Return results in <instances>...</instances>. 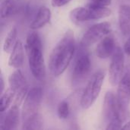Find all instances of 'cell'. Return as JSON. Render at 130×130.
I'll list each match as a JSON object with an SVG mask.
<instances>
[{
  "instance_id": "obj_20",
  "label": "cell",
  "mask_w": 130,
  "mask_h": 130,
  "mask_svg": "<svg viewBox=\"0 0 130 130\" xmlns=\"http://www.w3.org/2000/svg\"><path fill=\"white\" fill-rule=\"evenodd\" d=\"M18 30L16 27H13L10 30V31L8 33L5 40L4 41L3 45V50L7 53H11L12 50L14 49L18 40Z\"/></svg>"
},
{
  "instance_id": "obj_21",
  "label": "cell",
  "mask_w": 130,
  "mask_h": 130,
  "mask_svg": "<svg viewBox=\"0 0 130 130\" xmlns=\"http://www.w3.org/2000/svg\"><path fill=\"white\" fill-rule=\"evenodd\" d=\"M70 113L69 104L66 101H62L59 104L57 108V114L59 119L66 120L69 117Z\"/></svg>"
},
{
  "instance_id": "obj_9",
  "label": "cell",
  "mask_w": 130,
  "mask_h": 130,
  "mask_svg": "<svg viewBox=\"0 0 130 130\" xmlns=\"http://www.w3.org/2000/svg\"><path fill=\"white\" fill-rule=\"evenodd\" d=\"M125 66V58L123 50L117 46L111 59L109 68V81L112 86L118 85L123 77Z\"/></svg>"
},
{
  "instance_id": "obj_10",
  "label": "cell",
  "mask_w": 130,
  "mask_h": 130,
  "mask_svg": "<svg viewBox=\"0 0 130 130\" xmlns=\"http://www.w3.org/2000/svg\"><path fill=\"white\" fill-rule=\"evenodd\" d=\"M91 68V62L87 52H81L75 62L72 72V82L78 85L83 82L89 75Z\"/></svg>"
},
{
  "instance_id": "obj_17",
  "label": "cell",
  "mask_w": 130,
  "mask_h": 130,
  "mask_svg": "<svg viewBox=\"0 0 130 130\" xmlns=\"http://www.w3.org/2000/svg\"><path fill=\"white\" fill-rule=\"evenodd\" d=\"M51 19V11L46 6H41L37 12V14L30 25V28L32 30L40 29L44 27L50 22Z\"/></svg>"
},
{
  "instance_id": "obj_6",
  "label": "cell",
  "mask_w": 130,
  "mask_h": 130,
  "mask_svg": "<svg viewBox=\"0 0 130 130\" xmlns=\"http://www.w3.org/2000/svg\"><path fill=\"white\" fill-rule=\"evenodd\" d=\"M43 98V91L39 87L31 88L27 94L21 112L22 120L24 121L38 113Z\"/></svg>"
},
{
  "instance_id": "obj_13",
  "label": "cell",
  "mask_w": 130,
  "mask_h": 130,
  "mask_svg": "<svg viewBox=\"0 0 130 130\" xmlns=\"http://www.w3.org/2000/svg\"><path fill=\"white\" fill-rule=\"evenodd\" d=\"M117 97L118 101L125 107L130 104V73L126 72L118 84Z\"/></svg>"
},
{
  "instance_id": "obj_5",
  "label": "cell",
  "mask_w": 130,
  "mask_h": 130,
  "mask_svg": "<svg viewBox=\"0 0 130 130\" xmlns=\"http://www.w3.org/2000/svg\"><path fill=\"white\" fill-rule=\"evenodd\" d=\"M105 78V73L100 69L96 71L90 78L82 93L80 104L83 109L90 108L98 98Z\"/></svg>"
},
{
  "instance_id": "obj_2",
  "label": "cell",
  "mask_w": 130,
  "mask_h": 130,
  "mask_svg": "<svg viewBox=\"0 0 130 130\" xmlns=\"http://www.w3.org/2000/svg\"><path fill=\"white\" fill-rule=\"evenodd\" d=\"M24 50L33 76L39 81H43L46 78V66L42 53L41 40L37 32L33 31L27 35Z\"/></svg>"
},
{
  "instance_id": "obj_8",
  "label": "cell",
  "mask_w": 130,
  "mask_h": 130,
  "mask_svg": "<svg viewBox=\"0 0 130 130\" xmlns=\"http://www.w3.org/2000/svg\"><path fill=\"white\" fill-rule=\"evenodd\" d=\"M111 31V24L104 21L91 26L83 35L81 40V46L84 48L88 47L102 38L108 35Z\"/></svg>"
},
{
  "instance_id": "obj_11",
  "label": "cell",
  "mask_w": 130,
  "mask_h": 130,
  "mask_svg": "<svg viewBox=\"0 0 130 130\" xmlns=\"http://www.w3.org/2000/svg\"><path fill=\"white\" fill-rule=\"evenodd\" d=\"M24 8L23 0H4L1 4L0 15L2 19L8 18L21 12Z\"/></svg>"
},
{
  "instance_id": "obj_15",
  "label": "cell",
  "mask_w": 130,
  "mask_h": 130,
  "mask_svg": "<svg viewBox=\"0 0 130 130\" xmlns=\"http://www.w3.org/2000/svg\"><path fill=\"white\" fill-rule=\"evenodd\" d=\"M119 26L124 36H130V5H122L119 8Z\"/></svg>"
},
{
  "instance_id": "obj_14",
  "label": "cell",
  "mask_w": 130,
  "mask_h": 130,
  "mask_svg": "<svg viewBox=\"0 0 130 130\" xmlns=\"http://www.w3.org/2000/svg\"><path fill=\"white\" fill-rule=\"evenodd\" d=\"M20 122V110L19 106L13 104L12 107L6 113L2 126L1 129L13 130L16 129Z\"/></svg>"
},
{
  "instance_id": "obj_12",
  "label": "cell",
  "mask_w": 130,
  "mask_h": 130,
  "mask_svg": "<svg viewBox=\"0 0 130 130\" xmlns=\"http://www.w3.org/2000/svg\"><path fill=\"white\" fill-rule=\"evenodd\" d=\"M116 48L114 37L108 34L102 38L96 47V55L100 59H107L113 56Z\"/></svg>"
},
{
  "instance_id": "obj_4",
  "label": "cell",
  "mask_w": 130,
  "mask_h": 130,
  "mask_svg": "<svg viewBox=\"0 0 130 130\" xmlns=\"http://www.w3.org/2000/svg\"><path fill=\"white\" fill-rule=\"evenodd\" d=\"M111 14V10L107 6L91 2L85 7H79L72 10L70 13V18L75 22H84L104 18L110 16Z\"/></svg>"
},
{
  "instance_id": "obj_18",
  "label": "cell",
  "mask_w": 130,
  "mask_h": 130,
  "mask_svg": "<svg viewBox=\"0 0 130 130\" xmlns=\"http://www.w3.org/2000/svg\"><path fill=\"white\" fill-rule=\"evenodd\" d=\"M43 126V121L42 116L37 113L30 117L27 120L23 121L22 129L25 130L41 129Z\"/></svg>"
},
{
  "instance_id": "obj_22",
  "label": "cell",
  "mask_w": 130,
  "mask_h": 130,
  "mask_svg": "<svg viewBox=\"0 0 130 130\" xmlns=\"http://www.w3.org/2000/svg\"><path fill=\"white\" fill-rule=\"evenodd\" d=\"M122 123L117 122V121H111L107 124V126L106 129H122Z\"/></svg>"
},
{
  "instance_id": "obj_19",
  "label": "cell",
  "mask_w": 130,
  "mask_h": 130,
  "mask_svg": "<svg viewBox=\"0 0 130 130\" xmlns=\"http://www.w3.org/2000/svg\"><path fill=\"white\" fill-rule=\"evenodd\" d=\"M14 98H15V93L10 87L1 94V98H0L1 113H4L6 110L8 109L12 101L14 100Z\"/></svg>"
},
{
  "instance_id": "obj_3",
  "label": "cell",
  "mask_w": 130,
  "mask_h": 130,
  "mask_svg": "<svg viewBox=\"0 0 130 130\" xmlns=\"http://www.w3.org/2000/svg\"><path fill=\"white\" fill-rule=\"evenodd\" d=\"M104 114L110 122L117 121L120 123H125L130 117L128 107L123 106L112 91L107 92L104 102Z\"/></svg>"
},
{
  "instance_id": "obj_7",
  "label": "cell",
  "mask_w": 130,
  "mask_h": 130,
  "mask_svg": "<svg viewBox=\"0 0 130 130\" xmlns=\"http://www.w3.org/2000/svg\"><path fill=\"white\" fill-rule=\"evenodd\" d=\"M9 87L14 91L15 98L14 101V104L20 106L24 101L28 91L27 82L23 75L22 72L18 69L14 72H12L8 77Z\"/></svg>"
},
{
  "instance_id": "obj_27",
  "label": "cell",
  "mask_w": 130,
  "mask_h": 130,
  "mask_svg": "<svg viewBox=\"0 0 130 130\" xmlns=\"http://www.w3.org/2000/svg\"><path fill=\"white\" fill-rule=\"evenodd\" d=\"M122 129H130V120L123 126Z\"/></svg>"
},
{
  "instance_id": "obj_1",
  "label": "cell",
  "mask_w": 130,
  "mask_h": 130,
  "mask_svg": "<svg viewBox=\"0 0 130 130\" xmlns=\"http://www.w3.org/2000/svg\"><path fill=\"white\" fill-rule=\"evenodd\" d=\"M75 49L74 32L68 30L53 49L49 59V69L52 75H61L71 62Z\"/></svg>"
},
{
  "instance_id": "obj_23",
  "label": "cell",
  "mask_w": 130,
  "mask_h": 130,
  "mask_svg": "<svg viewBox=\"0 0 130 130\" xmlns=\"http://www.w3.org/2000/svg\"><path fill=\"white\" fill-rule=\"evenodd\" d=\"M72 0H52L51 5L53 7H62L70 2Z\"/></svg>"
},
{
  "instance_id": "obj_25",
  "label": "cell",
  "mask_w": 130,
  "mask_h": 130,
  "mask_svg": "<svg viewBox=\"0 0 130 130\" xmlns=\"http://www.w3.org/2000/svg\"><path fill=\"white\" fill-rule=\"evenodd\" d=\"M124 52L130 56V36L129 38L126 40L124 44Z\"/></svg>"
},
{
  "instance_id": "obj_26",
  "label": "cell",
  "mask_w": 130,
  "mask_h": 130,
  "mask_svg": "<svg viewBox=\"0 0 130 130\" xmlns=\"http://www.w3.org/2000/svg\"><path fill=\"white\" fill-rule=\"evenodd\" d=\"M1 91H0V93L1 94L4 92V88H5V85H4V80H3V77L1 76Z\"/></svg>"
},
{
  "instance_id": "obj_24",
  "label": "cell",
  "mask_w": 130,
  "mask_h": 130,
  "mask_svg": "<svg viewBox=\"0 0 130 130\" xmlns=\"http://www.w3.org/2000/svg\"><path fill=\"white\" fill-rule=\"evenodd\" d=\"M93 3L101 5H104V6H108L111 4V0H91Z\"/></svg>"
},
{
  "instance_id": "obj_16",
  "label": "cell",
  "mask_w": 130,
  "mask_h": 130,
  "mask_svg": "<svg viewBox=\"0 0 130 130\" xmlns=\"http://www.w3.org/2000/svg\"><path fill=\"white\" fill-rule=\"evenodd\" d=\"M24 46L21 40H18L14 49L10 53L8 66L14 69H20L24 64Z\"/></svg>"
}]
</instances>
